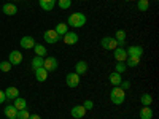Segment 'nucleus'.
Masks as SVG:
<instances>
[{"instance_id":"1","label":"nucleus","mask_w":159,"mask_h":119,"mask_svg":"<svg viewBox=\"0 0 159 119\" xmlns=\"http://www.w3.org/2000/svg\"><path fill=\"white\" fill-rule=\"evenodd\" d=\"M110 99H111V103H115V105L124 103V100H126V90L121 86H115L111 89V92H110Z\"/></svg>"},{"instance_id":"2","label":"nucleus","mask_w":159,"mask_h":119,"mask_svg":"<svg viewBox=\"0 0 159 119\" xmlns=\"http://www.w3.org/2000/svg\"><path fill=\"white\" fill-rule=\"evenodd\" d=\"M67 24L72 25V27H83L86 24V15L84 13H73V15L69 16Z\"/></svg>"},{"instance_id":"3","label":"nucleus","mask_w":159,"mask_h":119,"mask_svg":"<svg viewBox=\"0 0 159 119\" xmlns=\"http://www.w3.org/2000/svg\"><path fill=\"white\" fill-rule=\"evenodd\" d=\"M100 45H102L103 49H113V51H115L116 48H119L115 37H103L102 42H100Z\"/></svg>"},{"instance_id":"4","label":"nucleus","mask_w":159,"mask_h":119,"mask_svg":"<svg viewBox=\"0 0 159 119\" xmlns=\"http://www.w3.org/2000/svg\"><path fill=\"white\" fill-rule=\"evenodd\" d=\"M43 38H45V42H46V43H57L59 40H61V37L56 33V30H54V29L46 30V32L43 33Z\"/></svg>"},{"instance_id":"5","label":"nucleus","mask_w":159,"mask_h":119,"mask_svg":"<svg viewBox=\"0 0 159 119\" xmlns=\"http://www.w3.org/2000/svg\"><path fill=\"white\" fill-rule=\"evenodd\" d=\"M43 68L46 72H54L57 68V59L56 57H46L43 60Z\"/></svg>"},{"instance_id":"6","label":"nucleus","mask_w":159,"mask_h":119,"mask_svg":"<svg viewBox=\"0 0 159 119\" xmlns=\"http://www.w3.org/2000/svg\"><path fill=\"white\" fill-rule=\"evenodd\" d=\"M70 114H72V117H73V119H81V117H84V116H86V108L83 107V105H76V107H73V108H72Z\"/></svg>"},{"instance_id":"7","label":"nucleus","mask_w":159,"mask_h":119,"mask_svg":"<svg viewBox=\"0 0 159 119\" xmlns=\"http://www.w3.org/2000/svg\"><path fill=\"white\" fill-rule=\"evenodd\" d=\"M19 43H21V48H24V49H32L35 46V40L30 35H25V37L21 38Z\"/></svg>"},{"instance_id":"8","label":"nucleus","mask_w":159,"mask_h":119,"mask_svg":"<svg viewBox=\"0 0 159 119\" xmlns=\"http://www.w3.org/2000/svg\"><path fill=\"white\" fill-rule=\"evenodd\" d=\"M3 92H5L7 100H15L16 97H19V90H18V87H15V86H8Z\"/></svg>"},{"instance_id":"9","label":"nucleus","mask_w":159,"mask_h":119,"mask_svg":"<svg viewBox=\"0 0 159 119\" xmlns=\"http://www.w3.org/2000/svg\"><path fill=\"white\" fill-rule=\"evenodd\" d=\"M65 83H67L69 87H76L80 84V75L76 73H69L67 78H65Z\"/></svg>"},{"instance_id":"10","label":"nucleus","mask_w":159,"mask_h":119,"mask_svg":"<svg viewBox=\"0 0 159 119\" xmlns=\"http://www.w3.org/2000/svg\"><path fill=\"white\" fill-rule=\"evenodd\" d=\"M78 40H80V37L75 32H67L64 35V43L65 45H75V43H78Z\"/></svg>"},{"instance_id":"11","label":"nucleus","mask_w":159,"mask_h":119,"mask_svg":"<svg viewBox=\"0 0 159 119\" xmlns=\"http://www.w3.org/2000/svg\"><path fill=\"white\" fill-rule=\"evenodd\" d=\"M8 62H10L11 65H19V64L22 62V54H21L19 51H11Z\"/></svg>"},{"instance_id":"12","label":"nucleus","mask_w":159,"mask_h":119,"mask_svg":"<svg viewBox=\"0 0 159 119\" xmlns=\"http://www.w3.org/2000/svg\"><path fill=\"white\" fill-rule=\"evenodd\" d=\"M115 59H116L118 62H126V59H127L126 49H124V48H116V49H115Z\"/></svg>"},{"instance_id":"13","label":"nucleus","mask_w":159,"mask_h":119,"mask_svg":"<svg viewBox=\"0 0 159 119\" xmlns=\"http://www.w3.org/2000/svg\"><path fill=\"white\" fill-rule=\"evenodd\" d=\"M126 52H127V56H137V57H142V54H143V48L142 46H130V48H127L126 49Z\"/></svg>"},{"instance_id":"14","label":"nucleus","mask_w":159,"mask_h":119,"mask_svg":"<svg viewBox=\"0 0 159 119\" xmlns=\"http://www.w3.org/2000/svg\"><path fill=\"white\" fill-rule=\"evenodd\" d=\"M2 10H3V13L7 16H13V15H16V13H18V7L15 3H5Z\"/></svg>"},{"instance_id":"15","label":"nucleus","mask_w":159,"mask_h":119,"mask_svg":"<svg viewBox=\"0 0 159 119\" xmlns=\"http://www.w3.org/2000/svg\"><path fill=\"white\" fill-rule=\"evenodd\" d=\"M86 72H88V64H86L84 60L76 62V65H75V73H76V75H86Z\"/></svg>"},{"instance_id":"16","label":"nucleus","mask_w":159,"mask_h":119,"mask_svg":"<svg viewBox=\"0 0 159 119\" xmlns=\"http://www.w3.org/2000/svg\"><path fill=\"white\" fill-rule=\"evenodd\" d=\"M38 3H40V7H42V10L51 11L56 5V0H38Z\"/></svg>"},{"instance_id":"17","label":"nucleus","mask_w":159,"mask_h":119,"mask_svg":"<svg viewBox=\"0 0 159 119\" xmlns=\"http://www.w3.org/2000/svg\"><path fill=\"white\" fill-rule=\"evenodd\" d=\"M108 81L113 84V86H121V83H123V78H121V73H111L110 76H108Z\"/></svg>"},{"instance_id":"18","label":"nucleus","mask_w":159,"mask_h":119,"mask_svg":"<svg viewBox=\"0 0 159 119\" xmlns=\"http://www.w3.org/2000/svg\"><path fill=\"white\" fill-rule=\"evenodd\" d=\"M35 78H37V81H40V83H43V81H46V78H48V72L42 67V68H37L35 70Z\"/></svg>"},{"instance_id":"19","label":"nucleus","mask_w":159,"mask_h":119,"mask_svg":"<svg viewBox=\"0 0 159 119\" xmlns=\"http://www.w3.org/2000/svg\"><path fill=\"white\" fill-rule=\"evenodd\" d=\"M15 103V108L19 111V110H24V108H27V102H25V99H22V97H16L15 100H13Z\"/></svg>"},{"instance_id":"20","label":"nucleus","mask_w":159,"mask_h":119,"mask_svg":"<svg viewBox=\"0 0 159 119\" xmlns=\"http://www.w3.org/2000/svg\"><path fill=\"white\" fill-rule=\"evenodd\" d=\"M115 38H116V42H118V46H119V48H124V42H126V32H124V30H118Z\"/></svg>"},{"instance_id":"21","label":"nucleus","mask_w":159,"mask_h":119,"mask_svg":"<svg viewBox=\"0 0 159 119\" xmlns=\"http://www.w3.org/2000/svg\"><path fill=\"white\" fill-rule=\"evenodd\" d=\"M3 111H5V116H7L8 119H11V117H16V114H18V110L15 108V105H8V107H7Z\"/></svg>"},{"instance_id":"22","label":"nucleus","mask_w":159,"mask_h":119,"mask_svg":"<svg viewBox=\"0 0 159 119\" xmlns=\"http://www.w3.org/2000/svg\"><path fill=\"white\" fill-rule=\"evenodd\" d=\"M153 117V110L150 107H143L140 111V119H151Z\"/></svg>"},{"instance_id":"23","label":"nucleus","mask_w":159,"mask_h":119,"mask_svg":"<svg viewBox=\"0 0 159 119\" xmlns=\"http://www.w3.org/2000/svg\"><path fill=\"white\" fill-rule=\"evenodd\" d=\"M54 30H56V33H57L59 37H61V35L64 37L65 33L69 32V30H67V24H65V22H59V24L56 25V29H54Z\"/></svg>"},{"instance_id":"24","label":"nucleus","mask_w":159,"mask_h":119,"mask_svg":"<svg viewBox=\"0 0 159 119\" xmlns=\"http://www.w3.org/2000/svg\"><path fill=\"white\" fill-rule=\"evenodd\" d=\"M43 57H40V56H35L34 59H32V68L34 70H37V68H42L43 67Z\"/></svg>"},{"instance_id":"25","label":"nucleus","mask_w":159,"mask_h":119,"mask_svg":"<svg viewBox=\"0 0 159 119\" xmlns=\"http://www.w3.org/2000/svg\"><path fill=\"white\" fill-rule=\"evenodd\" d=\"M126 64L129 65V67H137V65L140 64V57H137V56H127Z\"/></svg>"},{"instance_id":"26","label":"nucleus","mask_w":159,"mask_h":119,"mask_svg":"<svg viewBox=\"0 0 159 119\" xmlns=\"http://www.w3.org/2000/svg\"><path fill=\"white\" fill-rule=\"evenodd\" d=\"M32 49H35V54L40 56V57H43V56L46 54V48H45L43 45H35Z\"/></svg>"},{"instance_id":"27","label":"nucleus","mask_w":159,"mask_h":119,"mask_svg":"<svg viewBox=\"0 0 159 119\" xmlns=\"http://www.w3.org/2000/svg\"><path fill=\"white\" fill-rule=\"evenodd\" d=\"M140 102L145 105V107H150V105L153 103V97H151L150 94H143V95L140 97Z\"/></svg>"},{"instance_id":"28","label":"nucleus","mask_w":159,"mask_h":119,"mask_svg":"<svg viewBox=\"0 0 159 119\" xmlns=\"http://www.w3.org/2000/svg\"><path fill=\"white\" fill-rule=\"evenodd\" d=\"M137 8L140 11H147V10H150V2H148V0H139Z\"/></svg>"},{"instance_id":"29","label":"nucleus","mask_w":159,"mask_h":119,"mask_svg":"<svg viewBox=\"0 0 159 119\" xmlns=\"http://www.w3.org/2000/svg\"><path fill=\"white\" fill-rule=\"evenodd\" d=\"M57 5H59L61 10H67L72 5V0H57Z\"/></svg>"},{"instance_id":"30","label":"nucleus","mask_w":159,"mask_h":119,"mask_svg":"<svg viewBox=\"0 0 159 119\" xmlns=\"http://www.w3.org/2000/svg\"><path fill=\"white\" fill-rule=\"evenodd\" d=\"M11 67H13V65L8 62V60H3V62H0V70H2V72H5V73H8L10 70H11Z\"/></svg>"},{"instance_id":"31","label":"nucleus","mask_w":159,"mask_h":119,"mask_svg":"<svg viewBox=\"0 0 159 119\" xmlns=\"http://www.w3.org/2000/svg\"><path fill=\"white\" fill-rule=\"evenodd\" d=\"M29 111H27V108H24V110H19L18 111V114H16V117L18 119H29Z\"/></svg>"},{"instance_id":"32","label":"nucleus","mask_w":159,"mask_h":119,"mask_svg":"<svg viewBox=\"0 0 159 119\" xmlns=\"http://www.w3.org/2000/svg\"><path fill=\"white\" fill-rule=\"evenodd\" d=\"M124 62H118V65H116V73H123L124 72Z\"/></svg>"},{"instance_id":"33","label":"nucleus","mask_w":159,"mask_h":119,"mask_svg":"<svg viewBox=\"0 0 159 119\" xmlns=\"http://www.w3.org/2000/svg\"><path fill=\"white\" fill-rule=\"evenodd\" d=\"M83 107H84V108H86V111H88V110H92V107H94V103H92L91 100H86Z\"/></svg>"},{"instance_id":"34","label":"nucleus","mask_w":159,"mask_h":119,"mask_svg":"<svg viewBox=\"0 0 159 119\" xmlns=\"http://www.w3.org/2000/svg\"><path fill=\"white\" fill-rule=\"evenodd\" d=\"M5 100H7V97H5V92H3V90H0V105H2Z\"/></svg>"},{"instance_id":"35","label":"nucleus","mask_w":159,"mask_h":119,"mask_svg":"<svg viewBox=\"0 0 159 119\" xmlns=\"http://www.w3.org/2000/svg\"><path fill=\"white\" fill-rule=\"evenodd\" d=\"M121 84H123V86H124V87H123V89H124V90H126V89H127V87H129V86H130V83H129V81H124V83H121Z\"/></svg>"},{"instance_id":"36","label":"nucleus","mask_w":159,"mask_h":119,"mask_svg":"<svg viewBox=\"0 0 159 119\" xmlns=\"http://www.w3.org/2000/svg\"><path fill=\"white\" fill-rule=\"evenodd\" d=\"M29 119H42V117H40L38 114H30V116H29Z\"/></svg>"},{"instance_id":"37","label":"nucleus","mask_w":159,"mask_h":119,"mask_svg":"<svg viewBox=\"0 0 159 119\" xmlns=\"http://www.w3.org/2000/svg\"><path fill=\"white\" fill-rule=\"evenodd\" d=\"M11 119H18V117H11Z\"/></svg>"},{"instance_id":"38","label":"nucleus","mask_w":159,"mask_h":119,"mask_svg":"<svg viewBox=\"0 0 159 119\" xmlns=\"http://www.w3.org/2000/svg\"><path fill=\"white\" fill-rule=\"evenodd\" d=\"M126 2H129V0H126Z\"/></svg>"}]
</instances>
